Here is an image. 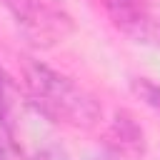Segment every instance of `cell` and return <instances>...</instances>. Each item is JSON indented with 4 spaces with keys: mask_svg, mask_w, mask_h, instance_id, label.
<instances>
[{
    "mask_svg": "<svg viewBox=\"0 0 160 160\" xmlns=\"http://www.w3.org/2000/svg\"><path fill=\"white\" fill-rule=\"evenodd\" d=\"M102 5L112 18V22L128 35H135V38L148 35V18L142 12L140 0H102Z\"/></svg>",
    "mask_w": 160,
    "mask_h": 160,
    "instance_id": "cell-5",
    "label": "cell"
},
{
    "mask_svg": "<svg viewBox=\"0 0 160 160\" xmlns=\"http://www.w3.org/2000/svg\"><path fill=\"white\" fill-rule=\"evenodd\" d=\"M5 5L35 45H52L72 32L70 18L45 0H5Z\"/></svg>",
    "mask_w": 160,
    "mask_h": 160,
    "instance_id": "cell-3",
    "label": "cell"
},
{
    "mask_svg": "<svg viewBox=\"0 0 160 160\" xmlns=\"http://www.w3.org/2000/svg\"><path fill=\"white\" fill-rule=\"evenodd\" d=\"M0 160H22L15 150H12V145L5 140V135L0 132Z\"/></svg>",
    "mask_w": 160,
    "mask_h": 160,
    "instance_id": "cell-7",
    "label": "cell"
},
{
    "mask_svg": "<svg viewBox=\"0 0 160 160\" xmlns=\"http://www.w3.org/2000/svg\"><path fill=\"white\" fill-rule=\"evenodd\" d=\"M22 88L50 122H62L70 128L90 130L102 118L100 102L85 88H80L72 78L52 70L50 65L40 60L25 58Z\"/></svg>",
    "mask_w": 160,
    "mask_h": 160,
    "instance_id": "cell-1",
    "label": "cell"
},
{
    "mask_svg": "<svg viewBox=\"0 0 160 160\" xmlns=\"http://www.w3.org/2000/svg\"><path fill=\"white\" fill-rule=\"evenodd\" d=\"M110 145L115 148L118 155H125V158H142V150H145V138H142V130L140 125L132 120V115L128 112H118L112 125H110V135H108Z\"/></svg>",
    "mask_w": 160,
    "mask_h": 160,
    "instance_id": "cell-4",
    "label": "cell"
},
{
    "mask_svg": "<svg viewBox=\"0 0 160 160\" xmlns=\"http://www.w3.org/2000/svg\"><path fill=\"white\" fill-rule=\"evenodd\" d=\"M50 125L52 122L30 100L25 88L0 70V132L12 145V150L22 160L40 155L45 148L55 145Z\"/></svg>",
    "mask_w": 160,
    "mask_h": 160,
    "instance_id": "cell-2",
    "label": "cell"
},
{
    "mask_svg": "<svg viewBox=\"0 0 160 160\" xmlns=\"http://www.w3.org/2000/svg\"><path fill=\"white\" fill-rule=\"evenodd\" d=\"M30 160H70V155L55 142V145H50V148H45L40 155H35V158H30Z\"/></svg>",
    "mask_w": 160,
    "mask_h": 160,
    "instance_id": "cell-6",
    "label": "cell"
}]
</instances>
